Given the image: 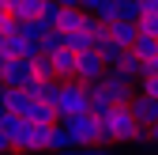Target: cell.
Masks as SVG:
<instances>
[{
	"label": "cell",
	"mask_w": 158,
	"mask_h": 155,
	"mask_svg": "<svg viewBox=\"0 0 158 155\" xmlns=\"http://www.w3.org/2000/svg\"><path fill=\"white\" fill-rule=\"evenodd\" d=\"M109 144H147L143 140V125L132 117L128 102H117L102 117V148H109Z\"/></svg>",
	"instance_id": "1"
},
{
	"label": "cell",
	"mask_w": 158,
	"mask_h": 155,
	"mask_svg": "<svg viewBox=\"0 0 158 155\" xmlns=\"http://www.w3.org/2000/svg\"><path fill=\"white\" fill-rule=\"evenodd\" d=\"M53 110H56V121H68V117H75V113H87V83L60 80V83H56Z\"/></svg>",
	"instance_id": "2"
},
{
	"label": "cell",
	"mask_w": 158,
	"mask_h": 155,
	"mask_svg": "<svg viewBox=\"0 0 158 155\" xmlns=\"http://www.w3.org/2000/svg\"><path fill=\"white\" fill-rule=\"evenodd\" d=\"M60 125L68 132V144L72 148H90V144L102 148V121H98V117H90V113H75V117H68Z\"/></svg>",
	"instance_id": "3"
},
{
	"label": "cell",
	"mask_w": 158,
	"mask_h": 155,
	"mask_svg": "<svg viewBox=\"0 0 158 155\" xmlns=\"http://www.w3.org/2000/svg\"><path fill=\"white\" fill-rule=\"evenodd\" d=\"M30 80H34V61H23V57H0V83H4V87L27 91Z\"/></svg>",
	"instance_id": "4"
},
{
	"label": "cell",
	"mask_w": 158,
	"mask_h": 155,
	"mask_svg": "<svg viewBox=\"0 0 158 155\" xmlns=\"http://www.w3.org/2000/svg\"><path fill=\"white\" fill-rule=\"evenodd\" d=\"M102 72H106V61L98 57V49L90 46V49H83V53H75V72H72V80H79V83H98L102 80Z\"/></svg>",
	"instance_id": "5"
},
{
	"label": "cell",
	"mask_w": 158,
	"mask_h": 155,
	"mask_svg": "<svg viewBox=\"0 0 158 155\" xmlns=\"http://www.w3.org/2000/svg\"><path fill=\"white\" fill-rule=\"evenodd\" d=\"M98 87H102V95H106L113 106H117V102H128L132 95H135V83L124 80L117 68H106V72H102V80H98Z\"/></svg>",
	"instance_id": "6"
},
{
	"label": "cell",
	"mask_w": 158,
	"mask_h": 155,
	"mask_svg": "<svg viewBox=\"0 0 158 155\" xmlns=\"http://www.w3.org/2000/svg\"><path fill=\"white\" fill-rule=\"evenodd\" d=\"M49 64H53V72H56V80H72V72H75V53H72L68 46H60V49L49 53Z\"/></svg>",
	"instance_id": "7"
},
{
	"label": "cell",
	"mask_w": 158,
	"mask_h": 155,
	"mask_svg": "<svg viewBox=\"0 0 158 155\" xmlns=\"http://www.w3.org/2000/svg\"><path fill=\"white\" fill-rule=\"evenodd\" d=\"M106 34H109L121 49H128V46L135 42V34H139V30H135V23H128V19H113V23L106 27Z\"/></svg>",
	"instance_id": "8"
},
{
	"label": "cell",
	"mask_w": 158,
	"mask_h": 155,
	"mask_svg": "<svg viewBox=\"0 0 158 155\" xmlns=\"http://www.w3.org/2000/svg\"><path fill=\"white\" fill-rule=\"evenodd\" d=\"M109 68H117V72H121L124 80H132V83H135V80L143 76V61H139L135 53H128V49L121 53V61H117V64H109Z\"/></svg>",
	"instance_id": "9"
},
{
	"label": "cell",
	"mask_w": 158,
	"mask_h": 155,
	"mask_svg": "<svg viewBox=\"0 0 158 155\" xmlns=\"http://www.w3.org/2000/svg\"><path fill=\"white\" fill-rule=\"evenodd\" d=\"M128 53H135L139 61H154V57H158V38H151V34H135V42L128 46Z\"/></svg>",
	"instance_id": "10"
},
{
	"label": "cell",
	"mask_w": 158,
	"mask_h": 155,
	"mask_svg": "<svg viewBox=\"0 0 158 155\" xmlns=\"http://www.w3.org/2000/svg\"><path fill=\"white\" fill-rule=\"evenodd\" d=\"M56 83H60V80H30L27 95H30L34 102H53L56 99Z\"/></svg>",
	"instance_id": "11"
},
{
	"label": "cell",
	"mask_w": 158,
	"mask_h": 155,
	"mask_svg": "<svg viewBox=\"0 0 158 155\" xmlns=\"http://www.w3.org/2000/svg\"><path fill=\"white\" fill-rule=\"evenodd\" d=\"M27 121H30V125H53V121H56V110H53V102H30V110H27Z\"/></svg>",
	"instance_id": "12"
},
{
	"label": "cell",
	"mask_w": 158,
	"mask_h": 155,
	"mask_svg": "<svg viewBox=\"0 0 158 155\" xmlns=\"http://www.w3.org/2000/svg\"><path fill=\"white\" fill-rule=\"evenodd\" d=\"M83 19H87V11H79V8H60V15H56V30H79Z\"/></svg>",
	"instance_id": "13"
},
{
	"label": "cell",
	"mask_w": 158,
	"mask_h": 155,
	"mask_svg": "<svg viewBox=\"0 0 158 155\" xmlns=\"http://www.w3.org/2000/svg\"><path fill=\"white\" fill-rule=\"evenodd\" d=\"M42 4H45V0H15V8H11L8 15H15V19H38Z\"/></svg>",
	"instance_id": "14"
},
{
	"label": "cell",
	"mask_w": 158,
	"mask_h": 155,
	"mask_svg": "<svg viewBox=\"0 0 158 155\" xmlns=\"http://www.w3.org/2000/svg\"><path fill=\"white\" fill-rule=\"evenodd\" d=\"M117 8H121V0H98V8H94L90 15L98 19V23H106V27H109L113 19H117Z\"/></svg>",
	"instance_id": "15"
},
{
	"label": "cell",
	"mask_w": 158,
	"mask_h": 155,
	"mask_svg": "<svg viewBox=\"0 0 158 155\" xmlns=\"http://www.w3.org/2000/svg\"><path fill=\"white\" fill-rule=\"evenodd\" d=\"M79 30L87 34V42H90V46H98V42L106 38V23H98L94 15H87V19H83V27H79Z\"/></svg>",
	"instance_id": "16"
},
{
	"label": "cell",
	"mask_w": 158,
	"mask_h": 155,
	"mask_svg": "<svg viewBox=\"0 0 158 155\" xmlns=\"http://www.w3.org/2000/svg\"><path fill=\"white\" fill-rule=\"evenodd\" d=\"M72 144H68V132H64V125L60 121H53L49 125V151H68Z\"/></svg>",
	"instance_id": "17"
},
{
	"label": "cell",
	"mask_w": 158,
	"mask_h": 155,
	"mask_svg": "<svg viewBox=\"0 0 158 155\" xmlns=\"http://www.w3.org/2000/svg\"><path fill=\"white\" fill-rule=\"evenodd\" d=\"M49 155H117V151H109V148H98V144H90V148H68V151H49Z\"/></svg>",
	"instance_id": "18"
},
{
	"label": "cell",
	"mask_w": 158,
	"mask_h": 155,
	"mask_svg": "<svg viewBox=\"0 0 158 155\" xmlns=\"http://www.w3.org/2000/svg\"><path fill=\"white\" fill-rule=\"evenodd\" d=\"M143 11H139V4L135 0H121V8H117V19H128V23H135Z\"/></svg>",
	"instance_id": "19"
},
{
	"label": "cell",
	"mask_w": 158,
	"mask_h": 155,
	"mask_svg": "<svg viewBox=\"0 0 158 155\" xmlns=\"http://www.w3.org/2000/svg\"><path fill=\"white\" fill-rule=\"evenodd\" d=\"M135 83H139V87H135L139 95H147V99H158V76H143V80H135Z\"/></svg>",
	"instance_id": "20"
},
{
	"label": "cell",
	"mask_w": 158,
	"mask_h": 155,
	"mask_svg": "<svg viewBox=\"0 0 158 155\" xmlns=\"http://www.w3.org/2000/svg\"><path fill=\"white\" fill-rule=\"evenodd\" d=\"M143 140H147L151 148H158V125H147V129H143Z\"/></svg>",
	"instance_id": "21"
},
{
	"label": "cell",
	"mask_w": 158,
	"mask_h": 155,
	"mask_svg": "<svg viewBox=\"0 0 158 155\" xmlns=\"http://www.w3.org/2000/svg\"><path fill=\"white\" fill-rule=\"evenodd\" d=\"M0 155H11V144H8V136L0 132Z\"/></svg>",
	"instance_id": "22"
},
{
	"label": "cell",
	"mask_w": 158,
	"mask_h": 155,
	"mask_svg": "<svg viewBox=\"0 0 158 155\" xmlns=\"http://www.w3.org/2000/svg\"><path fill=\"white\" fill-rule=\"evenodd\" d=\"M56 8H75V0H53Z\"/></svg>",
	"instance_id": "23"
},
{
	"label": "cell",
	"mask_w": 158,
	"mask_h": 155,
	"mask_svg": "<svg viewBox=\"0 0 158 155\" xmlns=\"http://www.w3.org/2000/svg\"><path fill=\"white\" fill-rule=\"evenodd\" d=\"M0 8H4V11H11V8H15V0H0Z\"/></svg>",
	"instance_id": "24"
},
{
	"label": "cell",
	"mask_w": 158,
	"mask_h": 155,
	"mask_svg": "<svg viewBox=\"0 0 158 155\" xmlns=\"http://www.w3.org/2000/svg\"><path fill=\"white\" fill-rule=\"evenodd\" d=\"M0 102H4V83H0Z\"/></svg>",
	"instance_id": "25"
},
{
	"label": "cell",
	"mask_w": 158,
	"mask_h": 155,
	"mask_svg": "<svg viewBox=\"0 0 158 155\" xmlns=\"http://www.w3.org/2000/svg\"><path fill=\"white\" fill-rule=\"evenodd\" d=\"M0 53H4V34H0Z\"/></svg>",
	"instance_id": "26"
}]
</instances>
